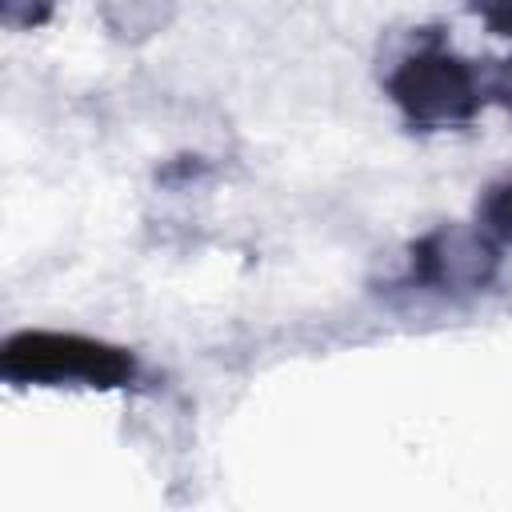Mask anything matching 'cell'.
I'll use <instances>...</instances> for the list:
<instances>
[{
	"instance_id": "obj_2",
	"label": "cell",
	"mask_w": 512,
	"mask_h": 512,
	"mask_svg": "<svg viewBox=\"0 0 512 512\" xmlns=\"http://www.w3.org/2000/svg\"><path fill=\"white\" fill-rule=\"evenodd\" d=\"M0 372L8 384H80V388H124L136 380V356L120 344L80 336V332H48L24 328L4 340Z\"/></svg>"
},
{
	"instance_id": "obj_3",
	"label": "cell",
	"mask_w": 512,
	"mask_h": 512,
	"mask_svg": "<svg viewBox=\"0 0 512 512\" xmlns=\"http://www.w3.org/2000/svg\"><path fill=\"white\" fill-rule=\"evenodd\" d=\"M500 240L480 224H440L412 240L408 276L428 292H480L496 280Z\"/></svg>"
},
{
	"instance_id": "obj_1",
	"label": "cell",
	"mask_w": 512,
	"mask_h": 512,
	"mask_svg": "<svg viewBox=\"0 0 512 512\" xmlns=\"http://www.w3.org/2000/svg\"><path fill=\"white\" fill-rule=\"evenodd\" d=\"M384 84L400 116L412 128L432 132L448 124H468L488 100L512 104V60H464L432 28L412 52L396 60Z\"/></svg>"
},
{
	"instance_id": "obj_5",
	"label": "cell",
	"mask_w": 512,
	"mask_h": 512,
	"mask_svg": "<svg viewBox=\"0 0 512 512\" xmlns=\"http://www.w3.org/2000/svg\"><path fill=\"white\" fill-rule=\"evenodd\" d=\"M496 36H512V0H464Z\"/></svg>"
},
{
	"instance_id": "obj_4",
	"label": "cell",
	"mask_w": 512,
	"mask_h": 512,
	"mask_svg": "<svg viewBox=\"0 0 512 512\" xmlns=\"http://www.w3.org/2000/svg\"><path fill=\"white\" fill-rule=\"evenodd\" d=\"M476 224L492 232L500 244H512V172L492 180L476 204Z\"/></svg>"
}]
</instances>
